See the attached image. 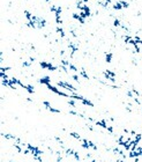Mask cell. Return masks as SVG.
<instances>
[{"label":"cell","mask_w":142,"mask_h":162,"mask_svg":"<svg viewBox=\"0 0 142 162\" xmlns=\"http://www.w3.org/2000/svg\"><path fill=\"white\" fill-rule=\"evenodd\" d=\"M57 86L62 88L64 90H66V91H68V93H78V88L74 87L72 83L67 82V81H58Z\"/></svg>","instance_id":"1"},{"label":"cell","mask_w":142,"mask_h":162,"mask_svg":"<svg viewBox=\"0 0 142 162\" xmlns=\"http://www.w3.org/2000/svg\"><path fill=\"white\" fill-rule=\"evenodd\" d=\"M129 6V1H126V0H118L117 2H115L112 5V8L115 10H120V9L124 8H128Z\"/></svg>","instance_id":"2"},{"label":"cell","mask_w":142,"mask_h":162,"mask_svg":"<svg viewBox=\"0 0 142 162\" xmlns=\"http://www.w3.org/2000/svg\"><path fill=\"white\" fill-rule=\"evenodd\" d=\"M39 66H41L42 68H44V70L51 71V72H54V71L58 70V67H57L55 65H53L52 63H49V62H41V63H39Z\"/></svg>","instance_id":"3"},{"label":"cell","mask_w":142,"mask_h":162,"mask_svg":"<svg viewBox=\"0 0 142 162\" xmlns=\"http://www.w3.org/2000/svg\"><path fill=\"white\" fill-rule=\"evenodd\" d=\"M103 75H104V78H105L106 80H109L110 82H112V83H115V73L113 72V71L106 70V71H104Z\"/></svg>","instance_id":"4"},{"label":"cell","mask_w":142,"mask_h":162,"mask_svg":"<svg viewBox=\"0 0 142 162\" xmlns=\"http://www.w3.org/2000/svg\"><path fill=\"white\" fill-rule=\"evenodd\" d=\"M43 104H44V107L46 110H49L50 112H53V114H60V110L57 108H54L52 107V104L49 102V101H43Z\"/></svg>","instance_id":"5"},{"label":"cell","mask_w":142,"mask_h":162,"mask_svg":"<svg viewBox=\"0 0 142 162\" xmlns=\"http://www.w3.org/2000/svg\"><path fill=\"white\" fill-rule=\"evenodd\" d=\"M95 125L99 126V127H102V129H105V130H106V127L109 126V124H107L106 119H101V120H96V122H95Z\"/></svg>","instance_id":"6"},{"label":"cell","mask_w":142,"mask_h":162,"mask_svg":"<svg viewBox=\"0 0 142 162\" xmlns=\"http://www.w3.org/2000/svg\"><path fill=\"white\" fill-rule=\"evenodd\" d=\"M55 33L59 35V37H61V38H64V37L66 36L65 30H64V27H62V26H57V28H55Z\"/></svg>","instance_id":"7"},{"label":"cell","mask_w":142,"mask_h":162,"mask_svg":"<svg viewBox=\"0 0 142 162\" xmlns=\"http://www.w3.org/2000/svg\"><path fill=\"white\" fill-rule=\"evenodd\" d=\"M38 82L39 83H42V85H49V83H51V78L49 76V75H45V76H43V78H41L39 80H38Z\"/></svg>","instance_id":"8"},{"label":"cell","mask_w":142,"mask_h":162,"mask_svg":"<svg viewBox=\"0 0 142 162\" xmlns=\"http://www.w3.org/2000/svg\"><path fill=\"white\" fill-rule=\"evenodd\" d=\"M1 135H2V137H5L7 140H13V141H15V140H16V138H18V137H15V135L12 134V133H1Z\"/></svg>","instance_id":"9"},{"label":"cell","mask_w":142,"mask_h":162,"mask_svg":"<svg viewBox=\"0 0 142 162\" xmlns=\"http://www.w3.org/2000/svg\"><path fill=\"white\" fill-rule=\"evenodd\" d=\"M112 4V0H104V1H99V5L104 8H107L110 7V5Z\"/></svg>","instance_id":"10"},{"label":"cell","mask_w":142,"mask_h":162,"mask_svg":"<svg viewBox=\"0 0 142 162\" xmlns=\"http://www.w3.org/2000/svg\"><path fill=\"white\" fill-rule=\"evenodd\" d=\"M113 26H115V28H123L124 29V26L121 24V22H120V20L118 18H115V20H113Z\"/></svg>","instance_id":"11"},{"label":"cell","mask_w":142,"mask_h":162,"mask_svg":"<svg viewBox=\"0 0 142 162\" xmlns=\"http://www.w3.org/2000/svg\"><path fill=\"white\" fill-rule=\"evenodd\" d=\"M81 146L84 149H90V147H89V140H87V139H82L81 140Z\"/></svg>","instance_id":"12"},{"label":"cell","mask_w":142,"mask_h":162,"mask_svg":"<svg viewBox=\"0 0 142 162\" xmlns=\"http://www.w3.org/2000/svg\"><path fill=\"white\" fill-rule=\"evenodd\" d=\"M34 60H35L34 58H30L29 60L23 62V63H22V67H30V66H31V64L34 63Z\"/></svg>","instance_id":"13"},{"label":"cell","mask_w":142,"mask_h":162,"mask_svg":"<svg viewBox=\"0 0 142 162\" xmlns=\"http://www.w3.org/2000/svg\"><path fill=\"white\" fill-rule=\"evenodd\" d=\"M81 103H82V104H84V105H87V107H91V108L94 107V103H92L90 100L86 99V97L83 99V101H81Z\"/></svg>","instance_id":"14"},{"label":"cell","mask_w":142,"mask_h":162,"mask_svg":"<svg viewBox=\"0 0 142 162\" xmlns=\"http://www.w3.org/2000/svg\"><path fill=\"white\" fill-rule=\"evenodd\" d=\"M112 58H113L112 52H106V53H105V62H106L107 64H110L112 62Z\"/></svg>","instance_id":"15"},{"label":"cell","mask_w":142,"mask_h":162,"mask_svg":"<svg viewBox=\"0 0 142 162\" xmlns=\"http://www.w3.org/2000/svg\"><path fill=\"white\" fill-rule=\"evenodd\" d=\"M80 76H82V78L86 79V80H89V75L87 74V72H86L84 68H81L80 70Z\"/></svg>","instance_id":"16"},{"label":"cell","mask_w":142,"mask_h":162,"mask_svg":"<svg viewBox=\"0 0 142 162\" xmlns=\"http://www.w3.org/2000/svg\"><path fill=\"white\" fill-rule=\"evenodd\" d=\"M74 153H75V151L72 149V148H66V149H65V155H66V156H73Z\"/></svg>","instance_id":"17"},{"label":"cell","mask_w":142,"mask_h":162,"mask_svg":"<svg viewBox=\"0 0 142 162\" xmlns=\"http://www.w3.org/2000/svg\"><path fill=\"white\" fill-rule=\"evenodd\" d=\"M141 139H142V134H141V133H136V134L133 137V140L135 141V143H137V144L141 141Z\"/></svg>","instance_id":"18"},{"label":"cell","mask_w":142,"mask_h":162,"mask_svg":"<svg viewBox=\"0 0 142 162\" xmlns=\"http://www.w3.org/2000/svg\"><path fill=\"white\" fill-rule=\"evenodd\" d=\"M69 135H71V137H73V138H74V139H76V140H82V138H81V135L79 134V133H78V132H71V133H69Z\"/></svg>","instance_id":"19"},{"label":"cell","mask_w":142,"mask_h":162,"mask_svg":"<svg viewBox=\"0 0 142 162\" xmlns=\"http://www.w3.org/2000/svg\"><path fill=\"white\" fill-rule=\"evenodd\" d=\"M68 70L69 71H72V72H74V73H76L79 70H78V67L74 65V64H72V63H69V65H68Z\"/></svg>","instance_id":"20"},{"label":"cell","mask_w":142,"mask_h":162,"mask_svg":"<svg viewBox=\"0 0 142 162\" xmlns=\"http://www.w3.org/2000/svg\"><path fill=\"white\" fill-rule=\"evenodd\" d=\"M76 100L74 99H69L68 101H67V103H68V105H71V107H73V108H76V102H75Z\"/></svg>","instance_id":"21"},{"label":"cell","mask_w":142,"mask_h":162,"mask_svg":"<svg viewBox=\"0 0 142 162\" xmlns=\"http://www.w3.org/2000/svg\"><path fill=\"white\" fill-rule=\"evenodd\" d=\"M72 79L75 81V82H78V83H80V78H79V75L76 74V73H74L73 75H72Z\"/></svg>","instance_id":"22"},{"label":"cell","mask_w":142,"mask_h":162,"mask_svg":"<svg viewBox=\"0 0 142 162\" xmlns=\"http://www.w3.org/2000/svg\"><path fill=\"white\" fill-rule=\"evenodd\" d=\"M9 71H10V67H4V66L0 67V73H6Z\"/></svg>","instance_id":"23"},{"label":"cell","mask_w":142,"mask_h":162,"mask_svg":"<svg viewBox=\"0 0 142 162\" xmlns=\"http://www.w3.org/2000/svg\"><path fill=\"white\" fill-rule=\"evenodd\" d=\"M73 157H74V160L75 161H80L81 159H80V154H79V152H76L75 151V153H74V155H73Z\"/></svg>","instance_id":"24"},{"label":"cell","mask_w":142,"mask_h":162,"mask_svg":"<svg viewBox=\"0 0 142 162\" xmlns=\"http://www.w3.org/2000/svg\"><path fill=\"white\" fill-rule=\"evenodd\" d=\"M89 147H90V148H92L94 151H97V146L94 144L92 141H90V140H89Z\"/></svg>","instance_id":"25"},{"label":"cell","mask_w":142,"mask_h":162,"mask_svg":"<svg viewBox=\"0 0 142 162\" xmlns=\"http://www.w3.org/2000/svg\"><path fill=\"white\" fill-rule=\"evenodd\" d=\"M106 131L109 132V133H110V134H112V133H113V127H112L111 125H109L106 127Z\"/></svg>","instance_id":"26"},{"label":"cell","mask_w":142,"mask_h":162,"mask_svg":"<svg viewBox=\"0 0 142 162\" xmlns=\"http://www.w3.org/2000/svg\"><path fill=\"white\" fill-rule=\"evenodd\" d=\"M34 159H35V160H37L38 162H43V160H42V155H37V156H34Z\"/></svg>","instance_id":"27"},{"label":"cell","mask_w":142,"mask_h":162,"mask_svg":"<svg viewBox=\"0 0 142 162\" xmlns=\"http://www.w3.org/2000/svg\"><path fill=\"white\" fill-rule=\"evenodd\" d=\"M45 1H46V2H51V0H45Z\"/></svg>","instance_id":"28"},{"label":"cell","mask_w":142,"mask_h":162,"mask_svg":"<svg viewBox=\"0 0 142 162\" xmlns=\"http://www.w3.org/2000/svg\"><path fill=\"white\" fill-rule=\"evenodd\" d=\"M90 162H96V160H91V161Z\"/></svg>","instance_id":"29"},{"label":"cell","mask_w":142,"mask_h":162,"mask_svg":"<svg viewBox=\"0 0 142 162\" xmlns=\"http://www.w3.org/2000/svg\"><path fill=\"white\" fill-rule=\"evenodd\" d=\"M9 162H14V161H12V160H10V161H9Z\"/></svg>","instance_id":"30"}]
</instances>
